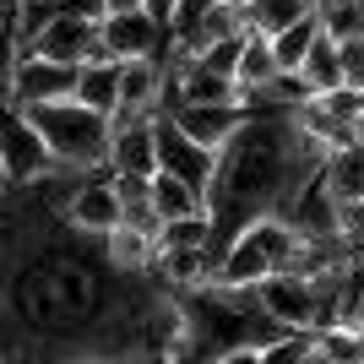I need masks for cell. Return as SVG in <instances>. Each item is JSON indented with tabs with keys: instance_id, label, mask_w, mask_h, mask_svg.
I'll use <instances>...</instances> for the list:
<instances>
[{
	"instance_id": "cell-1",
	"label": "cell",
	"mask_w": 364,
	"mask_h": 364,
	"mask_svg": "<svg viewBox=\"0 0 364 364\" xmlns=\"http://www.w3.org/2000/svg\"><path fill=\"white\" fill-rule=\"evenodd\" d=\"M326 152L294 125L289 109H256L234 131V141L218 147V168L207 185V218H213V261L250 218L283 213Z\"/></svg>"
},
{
	"instance_id": "cell-2",
	"label": "cell",
	"mask_w": 364,
	"mask_h": 364,
	"mask_svg": "<svg viewBox=\"0 0 364 364\" xmlns=\"http://www.w3.org/2000/svg\"><path fill=\"white\" fill-rule=\"evenodd\" d=\"M28 120L38 125L49 158L71 168H109V114L87 109L82 98H55V104H28Z\"/></svg>"
},
{
	"instance_id": "cell-3",
	"label": "cell",
	"mask_w": 364,
	"mask_h": 364,
	"mask_svg": "<svg viewBox=\"0 0 364 364\" xmlns=\"http://www.w3.org/2000/svg\"><path fill=\"white\" fill-rule=\"evenodd\" d=\"M299 245V228L289 223L283 213H261L234 234V240L218 250L213 283H240V289H256L267 272H283Z\"/></svg>"
},
{
	"instance_id": "cell-4",
	"label": "cell",
	"mask_w": 364,
	"mask_h": 364,
	"mask_svg": "<svg viewBox=\"0 0 364 364\" xmlns=\"http://www.w3.org/2000/svg\"><path fill=\"white\" fill-rule=\"evenodd\" d=\"M55 164L38 136V125L28 120V109L22 104H0V168H6V185H33L44 168Z\"/></svg>"
},
{
	"instance_id": "cell-5",
	"label": "cell",
	"mask_w": 364,
	"mask_h": 364,
	"mask_svg": "<svg viewBox=\"0 0 364 364\" xmlns=\"http://www.w3.org/2000/svg\"><path fill=\"white\" fill-rule=\"evenodd\" d=\"M174 28H164L152 11H109L98 16V44L109 60H141V55H164Z\"/></svg>"
},
{
	"instance_id": "cell-6",
	"label": "cell",
	"mask_w": 364,
	"mask_h": 364,
	"mask_svg": "<svg viewBox=\"0 0 364 364\" xmlns=\"http://www.w3.org/2000/svg\"><path fill=\"white\" fill-rule=\"evenodd\" d=\"M152 147H158V168H168V174L191 180L201 196H207L213 168H218V152H213V147H201L196 136H185L174 114H158V120H152Z\"/></svg>"
},
{
	"instance_id": "cell-7",
	"label": "cell",
	"mask_w": 364,
	"mask_h": 364,
	"mask_svg": "<svg viewBox=\"0 0 364 364\" xmlns=\"http://www.w3.org/2000/svg\"><path fill=\"white\" fill-rule=\"evenodd\" d=\"M256 304L267 316H277L283 326H294V332H316L321 326V299L310 289V277L299 272H267L256 283Z\"/></svg>"
},
{
	"instance_id": "cell-8",
	"label": "cell",
	"mask_w": 364,
	"mask_h": 364,
	"mask_svg": "<svg viewBox=\"0 0 364 364\" xmlns=\"http://www.w3.org/2000/svg\"><path fill=\"white\" fill-rule=\"evenodd\" d=\"M60 223L76 228V234H87V240H104L109 228L120 223V196H114V174L98 168L87 180L71 191V201L60 207Z\"/></svg>"
},
{
	"instance_id": "cell-9",
	"label": "cell",
	"mask_w": 364,
	"mask_h": 364,
	"mask_svg": "<svg viewBox=\"0 0 364 364\" xmlns=\"http://www.w3.org/2000/svg\"><path fill=\"white\" fill-rule=\"evenodd\" d=\"M76 92V65L71 60H49V55H33L22 49L16 55V76H11V104H55V98H71Z\"/></svg>"
},
{
	"instance_id": "cell-10",
	"label": "cell",
	"mask_w": 364,
	"mask_h": 364,
	"mask_svg": "<svg viewBox=\"0 0 364 364\" xmlns=\"http://www.w3.org/2000/svg\"><path fill=\"white\" fill-rule=\"evenodd\" d=\"M22 49L49 55V60H71V65H82V60H109L104 44H98V22H87V16H65V11H55L44 28H38V38H33V44H22Z\"/></svg>"
},
{
	"instance_id": "cell-11",
	"label": "cell",
	"mask_w": 364,
	"mask_h": 364,
	"mask_svg": "<svg viewBox=\"0 0 364 364\" xmlns=\"http://www.w3.org/2000/svg\"><path fill=\"white\" fill-rule=\"evenodd\" d=\"M136 114H164V60L158 55L120 60V109L109 114V125L136 120Z\"/></svg>"
},
{
	"instance_id": "cell-12",
	"label": "cell",
	"mask_w": 364,
	"mask_h": 364,
	"mask_svg": "<svg viewBox=\"0 0 364 364\" xmlns=\"http://www.w3.org/2000/svg\"><path fill=\"white\" fill-rule=\"evenodd\" d=\"M174 120H180L185 136H196L201 147H223V141H234V131H240L256 109H245V104H180V109H168Z\"/></svg>"
},
{
	"instance_id": "cell-13",
	"label": "cell",
	"mask_w": 364,
	"mask_h": 364,
	"mask_svg": "<svg viewBox=\"0 0 364 364\" xmlns=\"http://www.w3.org/2000/svg\"><path fill=\"white\" fill-rule=\"evenodd\" d=\"M152 120H158V114H136V120L114 125V136H109V168H114V174H152V168H158Z\"/></svg>"
},
{
	"instance_id": "cell-14",
	"label": "cell",
	"mask_w": 364,
	"mask_h": 364,
	"mask_svg": "<svg viewBox=\"0 0 364 364\" xmlns=\"http://www.w3.org/2000/svg\"><path fill=\"white\" fill-rule=\"evenodd\" d=\"M98 250H104V261H109V272H120V277H141L152 267V250H158V240H152L147 228H136V223H114L98 240Z\"/></svg>"
},
{
	"instance_id": "cell-15",
	"label": "cell",
	"mask_w": 364,
	"mask_h": 364,
	"mask_svg": "<svg viewBox=\"0 0 364 364\" xmlns=\"http://www.w3.org/2000/svg\"><path fill=\"white\" fill-rule=\"evenodd\" d=\"M71 98H82V104L98 109V114H114V109H120V60H82L76 65V92Z\"/></svg>"
},
{
	"instance_id": "cell-16",
	"label": "cell",
	"mask_w": 364,
	"mask_h": 364,
	"mask_svg": "<svg viewBox=\"0 0 364 364\" xmlns=\"http://www.w3.org/2000/svg\"><path fill=\"white\" fill-rule=\"evenodd\" d=\"M147 191H152V213L164 218H191V213H207V196H201L191 180H180V174H168V168H152V180H147Z\"/></svg>"
},
{
	"instance_id": "cell-17",
	"label": "cell",
	"mask_w": 364,
	"mask_h": 364,
	"mask_svg": "<svg viewBox=\"0 0 364 364\" xmlns=\"http://www.w3.org/2000/svg\"><path fill=\"white\" fill-rule=\"evenodd\" d=\"M321 180L332 196H364V136H353L348 147H332L321 158Z\"/></svg>"
},
{
	"instance_id": "cell-18",
	"label": "cell",
	"mask_w": 364,
	"mask_h": 364,
	"mask_svg": "<svg viewBox=\"0 0 364 364\" xmlns=\"http://www.w3.org/2000/svg\"><path fill=\"white\" fill-rule=\"evenodd\" d=\"M283 71L277 65V55H272V38H261V33H245V49H240V87H256L261 92V109H267V82Z\"/></svg>"
},
{
	"instance_id": "cell-19",
	"label": "cell",
	"mask_w": 364,
	"mask_h": 364,
	"mask_svg": "<svg viewBox=\"0 0 364 364\" xmlns=\"http://www.w3.org/2000/svg\"><path fill=\"white\" fill-rule=\"evenodd\" d=\"M240 6H245V33H261V38L283 33L289 22H299L310 11L304 0H240Z\"/></svg>"
},
{
	"instance_id": "cell-20",
	"label": "cell",
	"mask_w": 364,
	"mask_h": 364,
	"mask_svg": "<svg viewBox=\"0 0 364 364\" xmlns=\"http://www.w3.org/2000/svg\"><path fill=\"white\" fill-rule=\"evenodd\" d=\"M299 76L310 82V92H321V87H337V82H343V60H337V38H332L326 28L316 33V44L304 49Z\"/></svg>"
},
{
	"instance_id": "cell-21",
	"label": "cell",
	"mask_w": 364,
	"mask_h": 364,
	"mask_svg": "<svg viewBox=\"0 0 364 364\" xmlns=\"http://www.w3.org/2000/svg\"><path fill=\"white\" fill-rule=\"evenodd\" d=\"M316 33H321V22H316L310 11H304L299 22H289L283 33H272V55H277V65H283V71H299L304 49L316 44Z\"/></svg>"
},
{
	"instance_id": "cell-22",
	"label": "cell",
	"mask_w": 364,
	"mask_h": 364,
	"mask_svg": "<svg viewBox=\"0 0 364 364\" xmlns=\"http://www.w3.org/2000/svg\"><path fill=\"white\" fill-rule=\"evenodd\" d=\"M332 228L348 250H364V196H337V213H332Z\"/></svg>"
},
{
	"instance_id": "cell-23",
	"label": "cell",
	"mask_w": 364,
	"mask_h": 364,
	"mask_svg": "<svg viewBox=\"0 0 364 364\" xmlns=\"http://www.w3.org/2000/svg\"><path fill=\"white\" fill-rule=\"evenodd\" d=\"M16 55H22V38H16V22L6 16V22H0V104H11V76H16Z\"/></svg>"
},
{
	"instance_id": "cell-24",
	"label": "cell",
	"mask_w": 364,
	"mask_h": 364,
	"mask_svg": "<svg viewBox=\"0 0 364 364\" xmlns=\"http://www.w3.org/2000/svg\"><path fill=\"white\" fill-rule=\"evenodd\" d=\"M337 60H343V82H348V87H364V33L337 38Z\"/></svg>"
},
{
	"instance_id": "cell-25",
	"label": "cell",
	"mask_w": 364,
	"mask_h": 364,
	"mask_svg": "<svg viewBox=\"0 0 364 364\" xmlns=\"http://www.w3.org/2000/svg\"><path fill=\"white\" fill-rule=\"evenodd\" d=\"M55 11H65V16H87V22H98V16H104V0H55Z\"/></svg>"
},
{
	"instance_id": "cell-26",
	"label": "cell",
	"mask_w": 364,
	"mask_h": 364,
	"mask_svg": "<svg viewBox=\"0 0 364 364\" xmlns=\"http://www.w3.org/2000/svg\"><path fill=\"white\" fill-rule=\"evenodd\" d=\"M141 6H147V11L158 16L164 28H174V22H180V0H141Z\"/></svg>"
},
{
	"instance_id": "cell-27",
	"label": "cell",
	"mask_w": 364,
	"mask_h": 364,
	"mask_svg": "<svg viewBox=\"0 0 364 364\" xmlns=\"http://www.w3.org/2000/svg\"><path fill=\"white\" fill-rule=\"evenodd\" d=\"M109 11H147V6H141V0H104V16Z\"/></svg>"
},
{
	"instance_id": "cell-28",
	"label": "cell",
	"mask_w": 364,
	"mask_h": 364,
	"mask_svg": "<svg viewBox=\"0 0 364 364\" xmlns=\"http://www.w3.org/2000/svg\"><path fill=\"white\" fill-rule=\"evenodd\" d=\"M201 6H213V0H180V22H191V16H196ZM180 22H174V28H180Z\"/></svg>"
},
{
	"instance_id": "cell-29",
	"label": "cell",
	"mask_w": 364,
	"mask_h": 364,
	"mask_svg": "<svg viewBox=\"0 0 364 364\" xmlns=\"http://www.w3.org/2000/svg\"><path fill=\"white\" fill-rule=\"evenodd\" d=\"M353 136H364V87H359V114H353Z\"/></svg>"
},
{
	"instance_id": "cell-30",
	"label": "cell",
	"mask_w": 364,
	"mask_h": 364,
	"mask_svg": "<svg viewBox=\"0 0 364 364\" xmlns=\"http://www.w3.org/2000/svg\"><path fill=\"white\" fill-rule=\"evenodd\" d=\"M11 11H16V0H0V22H6Z\"/></svg>"
},
{
	"instance_id": "cell-31",
	"label": "cell",
	"mask_w": 364,
	"mask_h": 364,
	"mask_svg": "<svg viewBox=\"0 0 364 364\" xmlns=\"http://www.w3.org/2000/svg\"><path fill=\"white\" fill-rule=\"evenodd\" d=\"M6 191H11V185H6V168H0V196H6Z\"/></svg>"
},
{
	"instance_id": "cell-32",
	"label": "cell",
	"mask_w": 364,
	"mask_h": 364,
	"mask_svg": "<svg viewBox=\"0 0 364 364\" xmlns=\"http://www.w3.org/2000/svg\"><path fill=\"white\" fill-rule=\"evenodd\" d=\"M359 332H364V326H359Z\"/></svg>"
}]
</instances>
